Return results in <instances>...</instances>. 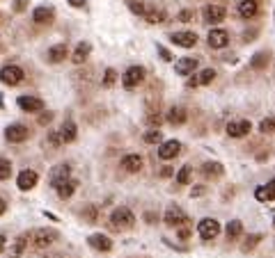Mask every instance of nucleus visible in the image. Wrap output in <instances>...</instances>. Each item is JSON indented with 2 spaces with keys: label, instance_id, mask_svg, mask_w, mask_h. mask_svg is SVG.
Returning <instances> with one entry per match:
<instances>
[{
  "label": "nucleus",
  "instance_id": "1",
  "mask_svg": "<svg viewBox=\"0 0 275 258\" xmlns=\"http://www.w3.org/2000/svg\"><path fill=\"white\" fill-rule=\"evenodd\" d=\"M25 238H28V242L35 249H44V247H48V244H53L60 235H58V231H53V228H35V231H30Z\"/></svg>",
  "mask_w": 275,
  "mask_h": 258
},
{
  "label": "nucleus",
  "instance_id": "2",
  "mask_svg": "<svg viewBox=\"0 0 275 258\" xmlns=\"http://www.w3.org/2000/svg\"><path fill=\"white\" fill-rule=\"evenodd\" d=\"M110 224L115 228H131L135 224V215L129 208H115L110 215Z\"/></svg>",
  "mask_w": 275,
  "mask_h": 258
},
{
  "label": "nucleus",
  "instance_id": "3",
  "mask_svg": "<svg viewBox=\"0 0 275 258\" xmlns=\"http://www.w3.org/2000/svg\"><path fill=\"white\" fill-rule=\"evenodd\" d=\"M145 80V69L142 66H129L122 75V84H124L126 90H135L138 84Z\"/></svg>",
  "mask_w": 275,
  "mask_h": 258
},
{
  "label": "nucleus",
  "instance_id": "4",
  "mask_svg": "<svg viewBox=\"0 0 275 258\" xmlns=\"http://www.w3.org/2000/svg\"><path fill=\"white\" fill-rule=\"evenodd\" d=\"M0 80L5 84H10V87H14V84H19L21 80H23V69H19V66L14 64H7L0 69Z\"/></svg>",
  "mask_w": 275,
  "mask_h": 258
},
{
  "label": "nucleus",
  "instance_id": "5",
  "mask_svg": "<svg viewBox=\"0 0 275 258\" xmlns=\"http://www.w3.org/2000/svg\"><path fill=\"white\" fill-rule=\"evenodd\" d=\"M252 130V124L248 119H234L227 124V135L230 137H245V135H250Z\"/></svg>",
  "mask_w": 275,
  "mask_h": 258
},
{
  "label": "nucleus",
  "instance_id": "6",
  "mask_svg": "<svg viewBox=\"0 0 275 258\" xmlns=\"http://www.w3.org/2000/svg\"><path fill=\"white\" fill-rule=\"evenodd\" d=\"M197 231H200V238H202V240H213L215 235L220 233V224L215 222V219L206 217V219H202V222H200Z\"/></svg>",
  "mask_w": 275,
  "mask_h": 258
},
{
  "label": "nucleus",
  "instance_id": "7",
  "mask_svg": "<svg viewBox=\"0 0 275 258\" xmlns=\"http://www.w3.org/2000/svg\"><path fill=\"white\" fill-rule=\"evenodd\" d=\"M179 153H181V142H177V139H168V142H160V146H158V158L172 160V158H177Z\"/></svg>",
  "mask_w": 275,
  "mask_h": 258
},
{
  "label": "nucleus",
  "instance_id": "8",
  "mask_svg": "<svg viewBox=\"0 0 275 258\" xmlns=\"http://www.w3.org/2000/svg\"><path fill=\"white\" fill-rule=\"evenodd\" d=\"M186 222H190L188 217H186V213L179 208V206H170V208L165 210V224L168 226H181V224H186Z\"/></svg>",
  "mask_w": 275,
  "mask_h": 258
},
{
  "label": "nucleus",
  "instance_id": "9",
  "mask_svg": "<svg viewBox=\"0 0 275 258\" xmlns=\"http://www.w3.org/2000/svg\"><path fill=\"white\" fill-rule=\"evenodd\" d=\"M71 179V164L62 162V164H55L53 171H50V185L53 188H58L60 183H65V181Z\"/></svg>",
  "mask_w": 275,
  "mask_h": 258
},
{
  "label": "nucleus",
  "instance_id": "10",
  "mask_svg": "<svg viewBox=\"0 0 275 258\" xmlns=\"http://www.w3.org/2000/svg\"><path fill=\"white\" fill-rule=\"evenodd\" d=\"M5 137H7V142H25V139L30 137V130L25 128L23 124H12L5 128Z\"/></svg>",
  "mask_w": 275,
  "mask_h": 258
},
{
  "label": "nucleus",
  "instance_id": "11",
  "mask_svg": "<svg viewBox=\"0 0 275 258\" xmlns=\"http://www.w3.org/2000/svg\"><path fill=\"white\" fill-rule=\"evenodd\" d=\"M172 44L177 46H184V48H193V46L197 44V35L195 32H190V30H181V32H172L170 35Z\"/></svg>",
  "mask_w": 275,
  "mask_h": 258
},
{
  "label": "nucleus",
  "instance_id": "12",
  "mask_svg": "<svg viewBox=\"0 0 275 258\" xmlns=\"http://www.w3.org/2000/svg\"><path fill=\"white\" fill-rule=\"evenodd\" d=\"M225 16H227V10L223 5H206L204 7V21L206 23H211V25L225 21Z\"/></svg>",
  "mask_w": 275,
  "mask_h": 258
},
{
  "label": "nucleus",
  "instance_id": "13",
  "mask_svg": "<svg viewBox=\"0 0 275 258\" xmlns=\"http://www.w3.org/2000/svg\"><path fill=\"white\" fill-rule=\"evenodd\" d=\"M206 41H209L211 48H225V46L230 44V32H227V30H220V28H215V30L209 32Z\"/></svg>",
  "mask_w": 275,
  "mask_h": 258
},
{
  "label": "nucleus",
  "instance_id": "14",
  "mask_svg": "<svg viewBox=\"0 0 275 258\" xmlns=\"http://www.w3.org/2000/svg\"><path fill=\"white\" fill-rule=\"evenodd\" d=\"M37 181H39L37 171H32V169H25V171H21V174H19V179H16V185H19V190L28 192V190H32V188L37 185Z\"/></svg>",
  "mask_w": 275,
  "mask_h": 258
},
{
  "label": "nucleus",
  "instance_id": "15",
  "mask_svg": "<svg viewBox=\"0 0 275 258\" xmlns=\"http://www.w3.org/2000/svg\"><path fill=\"white\" fill-rule=\"evenodd\" d=\"M142 162H145V160H142V155L140 153H129V155H124V158H122V169H124V171H129V174H135V171H140L142 169Z\"/></svg>",
  "mask_w": 275,
  "mask_h": 258
},
{
  "label": "nucleus",
  "instance_id": "16",
  "mask_svg": "<svg viewBox=\"0 0 275 258\" xmlns=\"http://www.w3.org/2000/svg\"><path fill=\"white\" fill-rule=\"evenodd\" d=\"M87 244H90L92 249H96V251H110V249H113V240L103 233L90 235V238H87Z\"/></svg>",
  "mask_w": 275,
  "mask_h": 258
},
{
  "label": "nucleus",
  "instance_id": "17",
  "mask_svg": "<svg viewBox=\"0 0 275 258\" xmlns=\"http://www.w3.org/2000/svg\"><path fill=\"white\" fill-rule=\"evenodd\" d=\"M19 108L25 112H41L44 110V101L37 96H19Z\"/></svg>",
  "mask_w": 275,
  "mask_h": 258
},
{
  "label": "nucleus",
  "instance_id": "18",
  "mask_svg": "<svg viewBox=\"0 0 275 258\" xmlns=\"http://www.w3.org/2000/svg\"><path fill=\"white\" fill-rule=\"evenodd\" d=\"M53 16H55V10L50 5H41V7H37L35 10V14H32V19H35V23H50L53 21Z\"/></svg>",
  "mask_w": 275,
  "mask_h": 258
},
{
  "label": "nucleus",
  "instance_id": "19",
  "mask_svg": "<svg viewBox=\"0 0 275 258\" xmlns=\"http://www.w3.org/2000/svg\"><path fill=\"white\" fill-rule=\"evenodd\" d=\"M186 119H188V112H186L181 105H175V108H170V112H168V121H170L172 126L186 124Z\"/></svg>",
  "mask_w": 275,
  "mask_h": 258
},
{
  "label": "nucleus",
  "instance_id": "20",
  "mask_svg": "<svg viewBox=\"0 0 275 258\" xmlns=\"http://www.w3.org/2000/svg\"><path fill=\"white\" fill-rule=\"evenodd\" d=\"M257 12H259L257 0H241L239 3V14L243 19H252V16H257Z\"/></svg>",
  "mask_w": 275,
  "mask_h": 258
},
{
  "label": "nucleus",
  "instance_id": "21",
  "mask_svg": "<svg viewBox=\"0 0 275 258\" xmlns=\"http://www.w3.org/2000/svg\"><path fill=\"white\" fill-rule=\"evenodd\" d=\"M255 197L259 199V201H275V179L268 181L266 185H261V188H257Z\"/></svg>",
  "mask_w": 275,
  "mask_h": 258
},
{
  "label": "nucleus",
  "instance_id": "22",
  "mask_svg": "<svg viewBox=\"0 0 275 258\" xmlns=\"http://www.w3.org/2000/svg\"><path fill=\"white\" fill-rule=\"evenodd\" d=\"M90 50H92V46L87 44V41H80V44L76 46L74 55H71V60H74V64H83V62L87 60V55H90Z\"/></svg>",
  "mask_w": 275,
  "mask_h": 258
},
{
  "label": "nucleus",
  "instance_id": "23",
  "mask_svg": "<svg viewBox=\"0 0 275 258\" xmlns=\"http://www.w3.org/2000/svg\"><path fill=\"white\" fill-rule=\"evenodd\" d=\"M175 69H177V73L179 75H190L197 69V60H193V57H184V60H179L175 64Z\"/></svg>",
  "mask_w": 275,
  "mask_h": 258
},
{
  "label": "nucleus",
  "instance_id": "24",
  "mask_svg": "<svg viewBox=\"0 0 275 258\" xmlns=\"http://www.w3.org/2000/svg\"><path fill=\"white\" fill-rule=\"evenodd\" d=\"M55 190H58V197H60V199H69L71 194H74L76 190H78V181L69 179V181H65V183H60Z\"/></svg>",
  "mask_w": 275,
  "mask_h": 258
},
{
  "label": "nucleus",
  "instance_id": "25",
  "mask_svg": "<svg viewBox=\"0 0 275 258\" xmlns=\"http://www.w3.org/2000/svg\"><path fill=\"white\" fill-rule=\"evenodd\" d=\"M76 135H78V128H76V124H74L71 119H67L65 124H62V128H60V137H62V142H74Z\"/></svg>",
  "mask_w": 275,
  "mask_h": 258
},
{
  "label": "nucleus",
  "instance_id": "26",
  "mask_svg": "<svg viewBox=\"0 0 275 258\" xmlns=\"http://www.w3.org/2000/svg\"><path fill=\"white\" fill-rule=\"evenodd\" d=\"M67 57V44H55L53 48L48 50V62L58 64V62H65Z\"/></svg>",
  "mask_w": 275,
  "mask_h": 258
},
{
  "label": "nucleus",
  "instance_id": "27",
  "mask_svg": "<svg viewBox=\"0 0 275 258\" xmlns=\"http://www.w3.org/2000/svg\"><path fill=\"white\" fill-rule=\"evenodd\" d=\"M145 19L149 21V23H160V21H165V10H163V7H156V5L147 7V10H145Z\"/></svg>",
  "mask_w": 275,
  "mask_h": 258
},
{
  "label": "nucleus",
  "instance_id": "28",
  "mask_svg": "<svg viewBox=\"0 0 275 258\" xmlns=\"http://www.w3.org/2000/svg\"><path fill=\"white\" fill-rule=\"evenodd\" d=\"M241 233H243V224H241L239 219H232V222L227 224V240H236Z\"/></svg>",
  "mask_w": 275,
  "mask_h": 258
},
{
  "label": "nucleus",
  "instance_id": "29",
  "mask_svg": "<svg viewBox=\"0 0 275 258\" xmlns=\"http://www.w3.org/2000/svg\"><path fill=\"white\" fill-rule=\"evenodd\" d=\"M202 171H204V176H213V179H218V176H223V164L220 162H206L204 167H202Z\"/></svg>",
  "mask_w": 275,
  "mask_h": 258
},
{
  "label": "nucleus",
  "instance_id": "30",
  "mask_svg": "<svg viewBox=\"0 0 275 258\" xmlns=\"http://www.w3.org/2000/svg\"><path fill=\"white\" fill-rule=\"evenodd\" d=\"M190 181H193V169H190V164H184V167L179 169V174H177V183L188 185Z\"/></svg>",
  "mask_w": 275,
  "mask_h": 258
},
{
  "label": "nucleus",
  "instance_id": "31",
  "mask_svg": "<svg viewBox=\"0 0 275 258\" xmlns=\"http://www.w3.org/2000/svg\"><path fill=\"white\" fill-rule=\"evenodd\" d=\"M268 57H270V55L266 53V50H261V53H257L255 57L250 60V66H252V69H264V66L268 64Z\"/></svg>",
  "mask_w": 275,
  "mask_h": 258
},
{
  "label": "nucleus",
  "instance_id": "32",
  "mask_svg": "<svg viewBox=\"0 0 275 258\" xmlns=\"http://www.w3.org/2000/svg\"><path fill=\"white\" fill-rule=\"evenodd\" d=\"M259 133L261 135H273L275 133V117H266L259 124Z\"/></svg>",
  "mask_w": 275,
  "mask_h": 258
},
{
  "label": "nucleus",
  "instance_id": "33",
  "mask_svg": "<svg viewBox=\"0 0 275 258\" xmlns=\"http://www.w3.org/2000/svg\"><path fill=\"white\" fill-rule=\"evenodd\" d=\"M25 242H28V238H25V235H21V238L14 242V247H12L10 258H21V253H23V249H25Z\"/></svg>",
  "mask_w": 275,
  "mask_h": 258
},
{
  "label": "nucleus",
  "instance_id": "34",
  "mask_svg": "<svg viewBox=\"0 0 275 258\" xmlns=\"http://www.w3.org/2000/svg\"><path fill=\"white\" fill-rule=\"evenodd\" d=\"M12 176V162L7 158H0V181H7Z\"/></svg>",
  "mask_w": 275,
  "mask_h": 258
},
{
  "label": "nucleus",
  "instance_id": "35",
  "mask_svg": "<svg viewBox=\"0 0 275 258\" xmlns=\"http://www.w3.org/2000/svg\"><path fill=\"white\" fill-rule=\"evenodd\" d=\"M145 142L147 144H158V142H163V133H160L158 128L149 130V133H145Z\"/></svg>",
  "mask_w": 275,
  "mask_h": 258
},
{
  "label": "nucleus",
  "instance_id": "36",
  "mask_svg": "<svg viewBox=\"0 0 275 258\" xmlns=\"http://www.w3.org/2000/svg\"><path fill=\"white\" fill-rule=\"evenodd\" d=\"M213 78H215V71L213 69H204L200 75H197V82L200 84H211L213 82Z\"/></svg>",
  "mask_w": 275,
  "mask_h": 258
},
{
  "label": "nucleus",
  "instance_id": "37",
  "mask_svg": "<svg viewBox=\"0 0 275 258\" xmlns=\"http://www.w3.org/2000/svg\"><path fill=\"white\" fill-rule=\"evenodd\" d=\"M257 242H261V233L248 235V238H245V244H243V251H250V249H255Z\"/></svg>",
  "mask_w": 275,
  "mask_h": 258
},
{
  "label": "nucleus",
  "instance_id": "38",
  "mask_svg": "<svg viewBox=\"0 0 275 258\" xmlns=\"http://www.w3.org/2000/svg\"><path fill=\"white\" fill-rule=\"evenodd\" d=\"M117 80V71L115 69H105V75H103V87H113Z\"/></svg>",
  "mask_w": 275,
  "mask_h": 258
},
{
  "label": "nucleus",
  "instance_id": "39",
  "mask_svg": "<svg viewBox=\"0 0 275 258\" xmlns=\"http://www.w3.org/2000/svg\"><path fill=\"white\" fill-rule=\"evenodd\" d=\"M145 3H140V0H131V12L133 14H138V16H145Z\"/></svg>",
  "mask_w": 275,
  "mask_h": 258
},
{
  "label": "nucleus",
  "instance_id": "40",
  "mask_svg": "<svg viewBox=\"0 0 275 258\" xmlns=\"http://www.w3.org/2000/svg\"><path fill=\"white\" fill-rule=\"evenodd\" d=\"M179 238H181V240H188V238H190V222L181 224V228H179Z\"/></svg>",
  "mask_w": 275,
  "mask_h": 258
},
{
  "label": "nucleus",
  "instance_id": "41",
  "mask_svg": "<svg viewBox=\"0 0 275 258\" xmlns=\"http://www.w3.org/2000/svg\"><path fill=\"white\" fill-rule=\"evenodd\" d=\"M147 121H149L151 126H158L160 121H163V117H160V114H158V110H156V112H151L149 117H147Z\"/></svg>",
  "mask_w": 275,
  "mask_h": 258
},
{
  "label": "nucleus",
  "instance_id": "42",
  "mask_svg": "<svg viewBox=\"0 0 275 258\" xmlns=\"http://www.w3.org/2000/svg\"><path fill=\"white\" fill-rule=\"evenodd\" d=\"M48 142L53 146H58V144H62V137H60V133H48Z\"/></svg>",
  "mask_w": 275,
  "mask_h": 258
},
{
  "label": "nucleus",
  "instance_id": "43",
  "mask_svg": "<svg viewBox=\"0 0 275 258\" xmlns=\"http://www.w3.org/2000/svg\"><path fill=\"white\" fill-rule=\"evenodd\" d=\"M85 217L90 219V222H94V219H96V208H94V206H87V208H85Z\"/></svg>",
  "mask_w": 275,
  "mask_h": 258
},
{
  "label": "nucleus",
  "instance_id": "44",
  "mask_svg": "<svg viewBox=\"0 0 275 258\" xmlns=\"http://www.w3.org/2000/svg\"><path fill=\"white\" fill-rule=\"evenodd\" d=\"M179 21H184V23H186V21H193V12H190V10L179 12Z\"/></svg>",
  "mask_w": 275,
  "mask_h": 258
},
{
  "label": "nucleus",
  "instance_id": "45",
  "mask_svg": "<svg viewBox=\"0 0 275 258\" xmlns=\"http://www.w3.org/2000/svg\"><path fill=\"white\" fill-rule=\"evenodd\" d=\"M156 48H158L160 57H163V60H165V62H172V55H170V53H168V50H165V48H163V46H156Z\"/></svg>",
  "mask_w": 275,
  "mask_h": 258
},
{
  "label": "nucleus",
  "instance_id": "46",
  "mask_svg": "<svg viewBox=\"0 0 275 258\" xmlns=\"http://www.w3.org/2000/svg\"><path fill=\"white\" fill-rule=\"evenodd\" d=\"M50 121H53V112H44L39 117V124H50Z\"/></svg>",
  "mask_w": 275,
  "mask_h": 258
},
{
  "label": "nucleus",
  "instance_id": "47",
  "mask_svg": "<svg viewBox=\"0 0 275 258\" xmlns=\"http://www.w3.org/2000/svg\"><path fill=\"white\" fill-rule=\"evenodd\" d=\"M204 192H206L204 185H197V188H193V192H190V194H193V197H202Z\"/></svg>",
  "mask_w": 275,
  "mask_h": 258
},
{
  "label": "nucleus",
  "instance_id": "48",
  "mask_svg": "<svg viewBox=\"0 0 275 258\" xmlns=\"http://www.w3.org/2000/svg\"><path fill=\"white\" fill-rule=\"evenodd\" d=\"M25 5H28V0H16V3H14V10H16V12H23Z\"/></svg>",
  "mask_w": 275,
  "mask_h": 258
},
{
  "label": "nucleus",
  "instance_id": "49",
  "mask_svg": "<svg viewBox=\"0 0 275 258\" xmlns=\"http://www.w3.org/2000/svg\"><path fill=\"white\" fill-rule=\"evenodd\" d=\"M172 171H175L172 167H163V169H160V176H163V179H168V176H172Z\"/></svg>",
  "mask_w": 275,
  "mask_h": 258
},
{
  "label": "nucleus",
  "instance_id": "50",
  "mask_svg": "<svg viewBox=\"0 0 275 258\" xmlns=\"http://www.w3.org/2000/svg\"><path fill=\"white\" fill-rule=\"evenodd\" d=\"M74 7H85V0H69Z\"/></svg>",
  "mask_w": 275,
  "mask_h": 258
},
{
  "label": "nucleus",
  "instance_id": "51",
  "mask_svg": "<svg viewBox=\"0 0 275 258\" xmlns=\"http://www.w3.org/2000/svg\"><path fill=\"white\" fill-rule=\"evenodd\" d=\"M145 219H147V222H149V224H151V222H156V219H158V217H156V215H154V213H147V215H145Z\"/></svg>",
  "mask_w": 275,
  "mask_h": 258
},
{
  "label": "nucleus",
  "instance_id": "52",
  "mask_svg": "<svg viewBox=\"0 0 275 258\" xmlns=\"http://www.w3.org/2000/svg\"><path fill=\"white\" fill-rule=\"evenodd\" d=\"M197 84H200V82H197V75H193V78L188 80V87H197Z\"/></svg>",
  "mask_w": 275,
  "mask_h": 258
},
{
  "label": "nucleus",
  "instance_id": "53",
  "mask_svg": "<svg viewBox=\"0 0 275 258\" xmlns=\"http://www.w3.org/2000/svg\"><path fill=\"white\" fill-rule=\"evenodd\" d=\"M5 210H7V204H5V199H0V215L5 213Z\"/></svg>",
  "mask_w": 275,
  "mask_h": 258
},
{
  "label": "nucleus",
  "instance_id": "54",
  "mask_svg": "<svg viewBox=\"0 0 275 258\" xmlns=\"http://www.w3.org/2000/svg\"><path fill=\"white\" fill-rule=\"evenodd\" d=\"M5 242H7V240H5V235H0V251L5 249Z\"/></svg>",
  "mask_w": 275,
  "mask_h": 258
},
{
  "label": "nucleus",
  "instance_id": "55",
  "mask_svg": "<svg viewBox=\"0 0 275 258\" xmlns=\"http://www.w3.org/2000/svg\"><path fill=\"white\" fill-rule=\"evenodd\" d=\"M46 258H58V256H46Z\"/></svg>",
  "mask_w": 275,
  "mask_h": 258
},
{
  "label": "nucleus",
  "instance_id": "56",
  "mask_svg": "<svg viewBox=\"0 0 275 258\" xmlns=\"http://www.w3.org/2000/svg\"><path fill=\"white\" fill-rule=\"evenodd\" d=\"M273 226H275V219H273Z\"/></svg>",
  "mask_w": 275,
  "mask_h": 258
}]
</instances>
